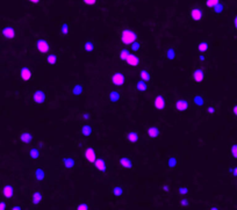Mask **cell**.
I'll use <instances>...</instances> for the list:
<instances>
[{"mask_svg": "<svg viewBox=\"0 0 237 210\" xmlns=\"http://www.w3.org/2000/svg\"><path fill=\"white\" fill-rule=\"evenodd\" d=\"M92 132H93V128L91 126H89V124H84V126H81L80 134H81L83 136H91Z\"/></svg>", "mask_w": 237, "mask_h": 210, "instance_id": "29", "label": "cell"}, {"mask_svg": "<svg viewBox=\"0 0 237 210\" xmlns=\"http://www.w3.org/2000/svg\"><path fill=\"white\" fill-rule=\"evenodd\" d=\"M81 117H83V120L87 121V120H90V119H91V115H90V114H83V115H81Z\"/></svg>", "mask_w": 237, "mask_h": 210, "instance_id": "49", "label": "cell"}, {"mask_svg": "<svg viewBox=\"0 0 237 210\" xmlns=\"http://www.w3.org/2000/svg\"><path fill=\"white\" fill-rule=\"evenodd\" d=\"M232 114L235 116H237V105H235L232 107Z\"/></svg>", "mask_w": 237, "mask_h": 210, "instance_id": "50", "label": "cell"}, {"mask_svg": "<svg viewBox=\"0 0 237 210\" xmlns=\"http://www.w3.org/2000/svg\"><path fill=\"white\" fill-rule=\"evenodd\" d=\"M198 51L200 53H205L206 51H208V43L206 41H201L198 44Z\"/></svg>", "mask_w": 237, "mask_h": 210, "instance_id": "32", "label": "cell"}, {"mask_svg": "<svg viewBox=\"0 0 237 210\" xmlns=\"http://www.w3.org/2000/svg\"><path fill=\"white\" fill-rule=\"evenodd\" d=\"M140 63H141L140 57L136 56V55H134V53H130V55L128 56V58L126 59V64L130 65V66H138Z\"/></svg>", "mask_w": 237, "mask_h": 210, "instance_id": "17", "label": "cell"}, {"mask_svg": "<svg viewBox=\"0 0 237 210\" xmlns=\"http://www.w3.org/2000/svg\"><path fill=\"white\" fill-rule=\"evenodd\" d=\"M111 80H112V84L114 85V86H116V87H121V86H123V84H124L126 78H124V74L119 71V72H115V73L112 74Z\"/></svg>", "mask_w": 237, "mask_h": 210, "instance_id": "4", "label": "cell"}, {"mask_svg": "<svg viewBox=\"0 0 237 210\" xmlns=\"http://www.w3.org/2000/svg\"><path fill=\"white\" fill-rule=\"evenodd\" d=\"M28 157L30 158L32 160H37L40 158V150L37 147H32L28 151Z\"/></svg>", "mask_w": 237, "mask_h": 210, "instance_id": "25", "label": "cell"}, {"mask_svg": "<svg viewBox=\"0 0 237 210\" xmlns=\"http://www.w3.org/2000/svg\"><path fill=\"white\" fill-rule=\"evenodd\" d=\"M174 107L178 111H186L190 107V103H188L187 99H179L176 101Z\"/></svg>", "mask_w": 237, "mask_h": 210, "instance_id": "15", "label": "cell"}, {"mask_svg": "<svg viewBox=\"0 0 237 210\" xmlns=\"http://www.w3.org/2000/svg\"><path fill=\"white\" fill-rule=\"evenodd\" d=\"M177 164H178V159L177 157H170L168 159V167L169 168H176L177 167Z\"/></svg>", "mask_w": 237, "mask_h": 210, "instance_id": "34", "label": "cell"}, {"mask_svg": "<svg viewBox=\"0 0 237 210\" xmlns=\"http://www.w3.org/2000/svg\"><path fill=\"white\" fill-rule=\"evenodd\" d=\"M140 79L145 81V83H149L151 80V74L148 70H141L140 71Z\"/></svg>", "mask_w": 237, "mask_h": 210, "instance_id": "27", "label": "cell"}, {"mask_svg": "<svg viewBox=\"0 0 237 210\" xmlns=\"http://www.w3.org/2000/svg\"><path fill=\"white\" fill-rule=\"evenodd\" d=\"M36 49L40 53H48L50 51V44L44 38H38L36 41Z\"/></svg>", "mask_w": 237, "mask_h": 210, "instance_id": "3", "label": "cell"}, {"mask_svg": "<svg viewBox=\"0 0 237 210\" xmlns=\"http://www.w3.org/2000/svg\"><path fill=\"white\" fill-rule=\"evenodd\" d=\"M19 138H20V142H21L22 144H25V145H29V144L33 142V139H34V136H33L32 132L23 131V132H21V134H20Z\"/></svg>", "mask_w": 237, "mask_h": 210, "instance_id": "14", "label": "cell"}, {"mask_svg": "<svg viewBox=\"0 0 237 210\" xmlns=\"http://www.w3.org/2000/svg\"><path fill=\"white\" fill-rule=\"evenodd\" d=\"M1 193H2V196L7 200H11L14 197V194H15V189L13 186L11 185H6L2 187V190H1Z\"/></svg>", "mask_w": 237, "mask_h": 210, "instance_id": "10", "label": "cell"}, {"mask_svg": "<svg viewBox=\"0 0 237 210\" xmlns=\"http://www.w3.org/2000/svg\"><path fill=\"white\" fill-rule=\"evenodd\" d=\"M30 4H34V5H37V4H40V1L41 0H28Z\"/></svg>", "mask_w": 237, "mask_h": 210, "instance_id": "51", "label": "cell"}, {"mask_svg": "<svg viewBox=\"0 0 237 210\" xmlns=\"http://www.w3.org/2000/svg\"><path fill=\"white\" fill-rule=\"evenodd\" d=\"M178 194L181 195V196H185V195L188 194V188L185 187V186H180L179 189H178Z\"/></svg>", "mask_w": 237, "mask_h": 210, "instance_id": "39", "label": "cell"}, {"mask_svg": "<svg viewBox=\"0 0 237 210\" xmlns=\"http://www.w3.org/2000/svg\"><path fill=\"white\" fill-rule=\"evenodd\" d=\"M213 11L215 12L216 14H221V13H223V11H224V5L221 4V2H219V4L213 8Z\"/></svg>", "mask_w": 237, "mask_h": 210, "instance_id": "37", "label": "cell"}, {"mask_svg": "<svg viewBox=\"0 0 237 210\" xmlns=\"http://www.w3.org/2000/svg\"><path fill=\"white\" fill-rule=\"evenodd\" d=\"M34 177L36 179L37 181H43L44 179H45V171L43 169V168H36L35 171H34Z\"/></svg>", "mask_w": 237, "mask_h": 210, "instance_id": "22", "label": "cell"}, {"mask_svg": "<svg viewBox=\"0 0 237 210\" xmlns=\"http://www.w3.org/2000/svg\"><path fill=\"white\" fill-rule=\"evenodd\" d=\"M12 209L13 210H21L22 207L21 205H13V207H12Z\"/></svg>", "mask_w": 237, "mask_h": 210, "instance_id": "52", "label": "cell"}, {"mask_svg": "<svg viewBox=\"0 0 237 210\" xmlns=\"http://www.w3.org/2000/svg\"><path fill=\"white\" fill-rule=\"evenodd\" d=\"M192 78L195 81V84H201L205 80V71H203V68H196V70H194Z\"/></svg>", "mask_w": 237, "mask_h": 210, "instance_id": "13", "label": "cell"}, {"mask_svg": "<svg viewBox=\"0 0 237 210\" xmlns=\"http://www.w3.org/2000/svg\"><path fill=\"white\" fill-rule=\"evenodd\" d=\"M84 50L86 52L93 51V50H94V43L92 42V41H86V42L84 43Z\"/></svg>", "mask_w": 237, "mask_h": 210, "instance_id": "35", "label": "cell"}, {"mask_svg": "<svg viewBox=\"0 0 237 210\" xmlns=\"http://www.w3.org/2000/svg\"><path fill=\"white\" fill-rule=\"evenodd\" d=\"M119 55H120V58H121V60L126 62V59L128 58V56L130 55V51H129L128 49H121Z\"/></svg>", "mask_w": 237, "mask_h": 210, "instance_id": "36", "label": "cell"}, {"mask_svg": "<svg viewBox=\"0 0 237 210\" xmlns=\"http://www.w3.org/2000/svg\"><path fill=\"white\" fill-rule=\"evenodd\" d=\"M198 59H199V62H205L206 56L203 55V53H200V55H199V57H198Z\"/></svg>", "mask_w": 237, "mask_h": 210, "instance_id": "48", "label": "cell"}, {"mask_svg": "<svg viewBox=\"0 0 237 210\" xmlns=\"http://www.w3.org/2000/svg\"><path fill=\"white\" fill-rule=\"evenodd\" d=\"M166 106V100L163 95H157L155 99H153V107L157 109V111H163Z\"/></svg>", "mask_w": 237, "mask_h": 210, "instance_id": "9", "label": "cell"}, {"mask_svg": "<svg viewBox=\"0 0 237 210\" xmlns=\"http://www.w3.org/2000/svg\"><path fill=\"white\" fill-rule=\"evenodd\" d=\"M209 209H219V207H216V205H211V207H209Z\"/></svg>", "mask_w": 237, "mask_h": 210, "instance_id": "55", "label": "cell"}, {"mask_svg": "<svg viewBox=\"0 0 237 210\" xmlns=\"http://www.w3.org/2000/svg\"><path fill=\"white\" fill-rule=\"evenodd\" d=\"M180 205H183V207H188V205H190V200L183 199L180 201Z\"/></svg>", "mask_w": 237, "mask_h": 210, "instance_id": "46", "label": "cell"}, {"mask_svg": "<svg viewBox=\"0 0 237 210\" xmlns=\"http://www.w3.org/2000/svg\"><path fill=\"white\" fill-rule=\"evenodd\" d=\"M48 96H47V93L43 91V89H36L32 95V100L34 103H36V105H42L44 103L45 101H47Z\"/></svg>", "mask_w": 237, "mask_h": 210, "instance_id": "2", "label": "cell"}, {"mask_svg": "<svg viewBox=\"0 0 237 210\" xmlns=\"http://www.w3.org/2000/svg\"><path fill=\"white\" fill-rule=\"evenodd\" d=\"M205 98L202 96V95H195L194 98H193V103H194L196 107H202V106H205Z\"/></svg>", "mask_w": 237, "mask_h": 210, "instance_id": "30", "label": "cell"}, {"mask_svg": "<svg viewBox=\"0 0 237 210\" xmlns=\"http://www.w3.org/2000/svg\"><path fill=\"white\" fill-rule=\"evenodd\" d=\"M108 100L111 101L112 103L119 102V101L121 100V94H120V92H117V91H112L111 93L108 94Z\"/></svg>", "mask_w": 237, "mask_h": 210, "instance_id": "21", "label": "cell"}, {"mask_svg": "<svg viewBox=\"0 0 237 210\" xmlns=\"http://www.w3.org/2000/svg\"><path fill=\"white\" fill-rule=\"evenodd\" d=\"M229 174L232 177H237V166L235 167H229Z\"/></svg>", "mask_w": 237, "mask_h": 210, "instance_id": "44", "label": "cell"}, {"mask_svg": "<svg viewBox=\"0 0 237 210\" xmlns=\"http://www.w3.org/2000/svg\"><path fill=\"white\" fill-rule=\"evenodd\" d=\"M137 37L138 35L132 29H123L120 33V40L124 45H132V43L137 41Z\"/></svg>", "mask_w": 237, "mask_h": 210, "instance_id": "1", "label": "cell"}, {"mask_svg": "<svg viewBox=\"0 0 237 210\" xmlns=\"http://www.w3.org/2000/svg\"><path fill=\"white\" fill-rule=\"evenodd\" d=\"M84 157L90 164H93L95 161V159L98 158L97 157V152H95V150L92 146H89V147H86V149H85L84 150Z\"/></svg>", "mask_w": 237, "mask_h": 210, "instance_id": "7", "label": "cell"}, {"mask_svg": "<svg viewBox=\"0 0 237 210\" xmlns=\"http://www.w3.org/2000/svg\"><path fill=\"white\" fill-rule=\"evenodd\" d=\"M93 165H94L95 169L100 174H105L107 172V164H106V160L104 158H97Z\"/></svg>", "mask_w": 237, "mask_h": 210, "instance_id": "6", "label": "cell"}, {"mask_svg": "<svg viewBox=\"0 0 237 210\" xmlns=\"http://www.w3.org/2000/svg\"><path fill=\"white\" fill-rule=\"evenodd\" d=\"M112 193L115 197H121L124 194V189H123L122 186H114L113 189H112Z\"/></svg>", "mask_w": 237, "mask_h": 210, "instance_id": "26", "label": "cell"}, {"mask_svg": "<svg viewBox=\"0 0 237 210\" xmlns=\"http://www.w3.org/2000/svg\"><path fill=\"white\" fill-rule=\"evenodd\" d=\"M215 113H216L215 106H208V107H207V114H208V115H214Z\"/></svg>", "mask_w": 237, "mask_h": 210, "instance_id": "42", "label": "cell"}, {"mask_svg": "<svg viewBox=\"0 0 237 210\" xmlns=\"http://www.w3.org/2000/svg\"><path fill=\"white\" fill-rule=\"evenodd\" d=\"M162 189H163L164 192H166V193H168V192H170V187H169V186H166V185H165V186H163V187H162Z\"/></svg>", "mask_w": 237, "mask_h": 210, "instance_id": "53", "label": "cell"}, {"mask_svg": "<svg viewBox=\"0 0 237 210\" xmlns=\"http://www.w3.org/2000/svg\"><path fill=\"white\" fill-rule=\"evenodd\" d=\"M1 35H2V37L4 38H6V40H13L14 37H15V29L13 28V27L11 26H6L4 27L2 29H1Z\"/></svg>", "mask_w": 237, "mask_h": 210, "instance_id": "8", "label": "cell"}, {"mask_svg": "<svg viewBox=\"0 0 237 210\" xmlns=\"http://www.w3.org/2000/svg\"><path fill=\"white\" fill-rule=\"evenodd\" d=\"M135 87H136V91L141 92V93H145L148 89H149L148 83L143 81V80H140V81H137L136 85H135Z\"/></svg>", "mask_w": 237, "mask_h": 210, "instance_id": "23", "label": "cell"}, {"mask_svg": "<svg viewBox=\"0 0 237 210\" xmlns=\"http://www.w3.org/2000/svg\"><path fill=\"white\" fill-rule=\"evenodd\" d=\"M177 57V55H176V50H174L173 48H169L168 49V51H166V59H169V60H173L176 59Z\"/></svg>", "mask_w": 237, "mask_h": 210, "instance_id": "33", "label": "cell"}, {"mask_svg": "<svg viewBox=\"0 0 237 210\" xmlns=\"http://www.w3.org/2000/svg\"><path fill=\"white\" fill-rule=\"evenodd\" d=\"M119 165L121 168L124 169H132L134 167V163H132V158L129 157H121L119 159Z\"/></svg>", "mask_w": 237, "mask_h": 210, "instance_id": "12", "label": "cell"}, {"mask_svg": "<svg viewBox=\"0 0 237 210\" xmlns=\"http://www.w3.org/2000/svg\"><path fill=\"white\" fill-rule=\"evenodd\" d=\"M126 139L132 144H137L140 142V135L136 131H129L126 134Z\"/></svg>", "mask_w": 237, "mask_h": 210, "instance_id": "19", "label": "cell"}, {"mask_svg": "<svg viewBox=\"0 0 237 210\" xmlns=\"http://www.w3.org/2000/svg\"><path fill=\"white\" fill-rule=\"evenodd\" d=\"M234 27L237 29V15L235 16V19H234Z\"/></svg>", "mask_w": 237, "mask_h": 210, "instance_id": "54", "label": "cell"}, {"mask_svg": "<svg viewBox=\"0 0 237 210\" xmlns=\"http://www.w3.org/2000/svg\"><path fill=\"white\" fill-rule=\"evenodd\" d=\"M130 47H132V50L134 51V52H137V51H140V50H141V43L136 41V42L132 43Z\"/></svg>", "mask_w": 237, "mask_h": 210, "instance_id": "41", "label": "cell"}, {"mask_svg": "<svg viewBox=\"0 0 237 210\" xmlns=\"http://www.w3.org/2000/svg\"><path fill=\"white\" fill-rule=\"evenodd\" d=\"M6 208H7L6 202H4V201H0V210H5Z\"/></svg>", "mask_w": 237, "mask_h": 210, "instance_id": "47", "label": "cell"}, {"mask_svg": "<svg viewBox=\"0 0 237 210\" xmlns=\"http://www.w3.org/2000/svg\"><path fill=\"white\" fill-rule=\"evenodd\" d=\"M147 135L150 139H156L160 136V130L157 126H150L147 129Z\"/></svg>", "mask_w": 237, "mask_h": 210, "instance_id": "11", "label": "cell"}, {"mask_svg": "<svg viewBox=\"0 0 237 210\" xmlns=\"http://www.w3.org/2000/svg\"><path fill=\"white\" fill-rule=\"evenodd\" d=\"M83 2L86 6H94L97 4V0H83Z\"/></svg>", "mask_w": 237, "mask_h": 210, "instance_id": "45", "label": "cell"}, {"mask_svg": "<svg viewBox=\"0 0 237 210\" xmlns=\"http://www.w3.org/2000/svg\"><path fill=\"white\" fill-rule=\"evenodd\" d=\"M78 210H87V209H90V207H89V204H86V203H79L77 207H76Z\"/></svg>", "mask_w": 237, "mask_h": 210, "instance_id": "43", "label": "cell"}, {"mask_svg": "<svg viewBox=\"0 0 237 210\" xmlns=\"http://www.w3.org/2000/svg\"><path fill=\"white\" fill-rule=\"evenodd\" d=\"M230 154H231L232 158L237 159V144H232L231 147H230Z\"/></svg>", "mask_w": 237, "mask_h": 210, "instance_id": "40", "label": "cell"}, {"mask_svg": "<svg viewBox=\"0 0 237 210\" xmlns=\"http://www.w3.org/2000/svg\"><path fill=\"white\" fill-rule=\"evenodd\" d=\"M69 33H70V25H69L68 22H63L62 25H61V29H59V34L62 35V36H68Z\"/></svg>", "mask_w": 237, "mask_h": 210, "instance_id": "28", "label": "cell"}, {"mask_svg": "<svg viewBox=\"0 0 237 210\" xmlns=\"http://www.w3.org/2000/svg\"><path fill=\"white\" fill-rule=\"evenodd\" d=\"M83 93H84V86L81 84H76L72 87V94L74 96H80Z\"/></svg>", "mask_w": 237, "mask_h": 210, "instance_id": "24", "label": "cell"}, {"mask_svg": "<svg viewBox=\"0 0 237 210\" xmlns=\"http://www.w3.org/2000/svg\"><path fill=\"white\" fill-rule=\"evenodd\" d=\"M43 200V195L41 194V192H33L32 193V199H30V202H32L33 205H37L42 202Z\"/></svg>", "mask_w": 237, "mask_h": 210, "instance_id": "20", "label": "cell"}, {"mask_svg": "<svg viewBox=\"0 0 237 210\" xmlns=\"http://www.w3.org/2000/svg\"><path fill=\"white\" fill-rule=\"evenodd\" d=\"M190 19L195 22H199L203 19V11L200 7H193L190 11Z\"/></svg>", "mask_w": 237, "mask_h": 210, "instance_id": "5", "label": "cell"}, {"mask_svg": "<svg viewBox=\"0 0 237 210\" xmlns=\"http://www.w3.org/2000/svg\"><path fill=\"white\" fill-rule=\"evenodd\" d=\"M219 2H220V0H206L205 4L208 8H214Z\"/></svg>", "mask_w": 237, "mask_h": 210, "instance_id": "38", "label": "cell"}, {"mask_svg": "<svg viewBox=\"0 0 237 210\" xmlns=\"http://www.w3.org/2000/svg\"><path fill=\"white\" fill-rule=\"evenodd\" d=\"M47 63L49 65H56L58 63V56L56 53H50L47 56Z\"/></svg>", "mask_w": 237, "mask_h": 210, "instance_id": "31", "label": "cell"}, {"mask_svg": "<svg viewBox=\"0 0 237 210\" xmlns=\"http://www.w3.org/2000/svg\"><path fill=\"white\" fill-rule=\"evenodd\" d=\"M62 165H63V167L66 168V169H72V168L76 166V160L71 157H65L62 159Z\"/></svg>", "mask_w": 237, "mask_h": 210, "instance_id": "18", "label": "cell"}, {"mask_svg": "<svg viewBox=\"0 0 237 210\" xmlns=\"http://www.w3.org/2000/svg\"><path fill=\"white\" fill-rule=\"evenodd\" d=\"M20 77H21V79L23 81H29V80L33 78L32 70L29 68H27V66L21 68V70H20Z\"/></svg>", "mask_w": 237, "mask_h": 210, "instance_id": "16", "label": "cell"}]
</instances>
